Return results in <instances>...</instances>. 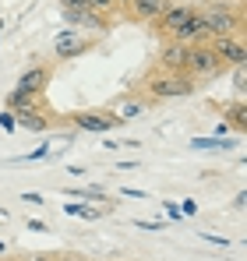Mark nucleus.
<instances>
[{
    "label": "nucleus",
    "mask_w": 247,
    "mask_h": 261,
    "mask_svg": "<svg viewBox=\"0 0 247 261\" xmlns=\"http://www.w3.org/2000/svg\"><path fill=\"white\" fill-rule=\"evenodd\" d=\"M219 64L223 60L215 57V49H187V57H184V67L191 74H215Z\"/></svg>",
    "instance_id": "f257e3e1"
},
{
    "label": "nucleus",
    "mask_w": 247,
    "mask_h": 261,
    "mask_svg": "<svg viewBox=\"0 0 247 261\" xmlns=\"http://www.w3.org/2000/svg\"><path fill=\"white\" fill-rule=\"evenodd\" d=\"M202 21H205V32H215L219 39L233 32V14L230 11H208V14H202Z\"/></svg>",
    "instance_id": "f03ea898"
},
{
    "label": "nucleus",
    "mask_w": 247,
    "mask_h": 261,
    "mask_svg": "<svg viewBox=\"0 0 247 261\" xmlns=\"http://www.w3.org/2000/svg\"><path fill=\"white\" fill-rule=\"evenodd\" d=\"M82 49H88V43H85L78 32H60V36L53 39V53H57V57H75V53H82Z\"/></svg>",
    "instance_id": "7ed1b4c3"
},
{
    "label": "nucleus",
    "mask_w": 247,
    "mask_h": 261,
    "mask_svg": "<svg viewBox=\"0 0 247 261\" xmlns=\"http://www.w3.org/2000/svg\"><path fill=\"white\" fill-rule=\"evenodd\" d=\"M191 88H194L191 78H159V82H152V92L163 95V99L166 95H187Z\"/></svg>",
    "instance_id": "20e7f679"
},
{
    "label": "nucleus",
    "mask_w": 247,
    "mask_h": 261,
    "mask_svg": "<svg viewBox=\"0 0 247 261\" xmlns=\"http://www.w3.org/2000/svg\"><path fill=\"white\" fill-rule=\"evenodd\" d=\"M215 57H219V60H230V64H244V60H247L244 46L237 43V39H230V36H223V39H219V46H215Z\"/></svg>",
    "instance_id": "39448f33"
},
{
    "label": "nucleus",
    "mask_w": 247,
    "mask_h": 261,
    "mask_svg": "<svg viewBox=\"0 0 247 261\" xmlns=\"http://www.w3.org/2000/svg\"><path fill=\"white\" fill-rule=\"evenodd\" d=\"M191 14H194L191 7H166L159 18H163V29H169V32H180V29H184V21H187Z\"/></svg>",
    "instance_id": "423d86ee"
},
{
    "label": "nucleus",
    "mask_w": 247,
    "mask_h": 261,
    "mask_svg": "<svg viewBox=\"0 0 247 261\" xmlns=\"http://www.w3.org/2000/svg\"><path fill=\"white\" fill-rule=\"evenodd\" d=\"M173 36H177V43H187V39L205 36V21H202V14H191V18L184 21V29H180V32H173Z\"/></svg>",
    "instance_id": "0eeeda50"
},
{
    "label": "nucleus",
    "mask_w": 247,
    "mask_h": 261,
    "mask_svg": "<svg viewBox=\"0 0 247 261\" xmlns=\"http://www.w3.org/2000/svg\"><path fill=\"white\" fill-rule=\"evenodd\" d=\"M120 117H92V113H78V127H85V130H110L113 124H117Z\"/></svg>",
    "instance_id": "6e6552de"
},
{
    "label": "nucleus",
    "mask_w": 247,
    "mask_h": 261,
    "mask_svg": "<svg viewBox=\"0 0 247 261\" xmlns=\"http://www.w3.org/2000/svg\"><path fill=\"white\" fill-rule=\"evenodd\" d=\"M42 82H46V71H42V67H32L29 74H21V82H18V92H29V95H32V92H36Z\"/></svg>",
    "instance_id": "1a4fd4ad"
},
{
    "label": "nucleus",
    "mask_w": 247,
    "mask_h": 261,
    "mask_svg": "<svg viewBox=\"0 0 247 261\" xmlns=\"http://www.w3.org/2000/svg\"><path fill=\"white\" fill-rule=\"evenodd\" d=\"M134 7H138V14H145V18H159L166 11V0H131Z\"/></svg>",
    "instance_id": "9d476101"
},
{
    "label": "nucleus",
    "mask_w": 247,
    "mask_h": 261,
    "mask_svg": "<svg viewBox=\"0 0 247 261\" xmlns=\"http://www.w3.org/2000/svg\"><path fill=\"white\" fill-rule=\"evenodd\" d=\"M191 145H194V148H230L233 141H219V138H194Z\"/></svg>",
    "instance_id": "9b49d317"
},
{
    "label": "nucleus",
    "mask_w": 247,
    "mask_h": 261,
    "mask_svg": "<svg viewBox=\"0 0 247 261\" xmlns=\"http://www.w3.org/2000/svg\"><path fill=\"white\" fill-rule=\"evenodd\" d=\"M184 57H187V49L184 46H173V49L163 53V64H184Z\"/></svg>",
    "instance_id": "f8f14e48"
},
{
    "label": "nucleus",
    "mask_w": 247,
    "mask_h": 261,
    "mask_svg": "<svg viewBox=\"0 0 247 261\" xmlns=\"http://www.w3.org/2000/svg\"><path fill=\"white\" fill-rule=\"evenodd\" d=\"M18 124H21V127H29V130H42V127H46V120H39V117H25V113H21V120H18Z\"/></svg>",
    "instance_id": "ddd939ff"
},
{
    "label": "nucleus",
    "mask_w": 247,
    "mask_h": 261,
    "mask_svg": "<svg viewBox=\"0 0 247 261\" xmlns=\"http://www.w3.org/2000/svg\"><path fill=\"white\" fill-rule=\"evenodd\" d=\"M141 113H145V110H141V106H134V102H127V106H124V120H131V117H141Z\"/></svg>",
    "instance_id": "4468645a"
},
{
    "label": "nucleus",
    "mask_w": 247,
    "mask_h": 261,
    "mask_svg": "<svg viewBox=\"0 0 247 261\" xmlns=\"http://www.w3.org/2000/svg\"><path fill=\"white\" fill-rule=\"evenodd\" d=\"M230 117H233V124H237V127H244V124H247V117H244V106H233V110H230Z\"/></svg>",
    "instance_id": "2eb2a0df"
},
{
    "label": "nucleus",
    "mask_w": 247,
    "mask_h": 261,
    "mask_svg": "<svg viewBox=\"0 0 247 261\" xmlns=\"http://www.w3.org/2000/svg\"><path fill=\"white\" fill-rule=\"evenodd\" d=\"M64 7H67V11H88L92 4H88V0H64Z\"/></svg>",
    "instance_id": "dca6fc26"
},
{
    "label": "nucleus",
    "mask_w": 247,
    "mask_h": 261,
    "mask_svg": "<svg viewBox=\"0 0 247 261\" xmlns=\"http://www.w3.org/2000/svg\"><path fill=\"white\" fill-rule=\"evenodd\" d=\"M244 82H247V78H244V64H237V92H244Z\"/></svg>",
    "instance_id": "f3484780"
},
{
    "label": "nucleus",
    "mask_w": 247,
    "mask_h": 261,
    "mask_svg": "<svg viewBox=\"0 0 247 261\" xmlns=\"http://www.w3.org/2000/svg\"><path fill=\"white\" fill-rule=\"evenodd\" d=\"M25 226H29V229H36V233H46V222H39V219H29Z\"/></svg>",
    "instance_id": "a211bd4d"
},
{
    "label": "nucleus",
    "mask_w": 247,
    "mask_h": 261,
    "mask_svg": "<svg viewBox=\"0 0 247 261\" xmlns=\"http://www.w3.org/2000/svg\"><path fill=\"white\" fill-rule=\"evenodd\" d=\"M88 4H92V7H110L113 0H88Z\"/></svg>",
    "instance_id": "6ab92c4d"
},
{
    "label": "nucleus",
    "mask_w": 247,
    "mask_h": 261,
    "mask_svg": "<svg viewBox=\"0 0 247 261\" xmlns=\"http://www.w3.org/2000/svg\"><path fill=\"white\" fill-rule=\"evenodd\" d=\"M32 261H50V258H42V254H39V258H32Z\"/></svg>",
    "instance_id": "aec40b11"
}]
</instances>
